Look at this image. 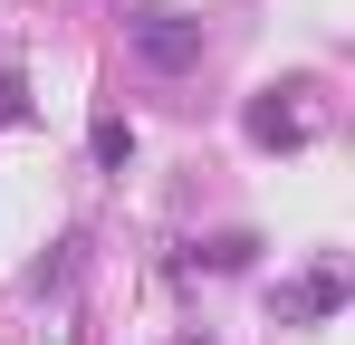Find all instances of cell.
Masks as SVG:
<instances>
[{
	"label": "cell",
	"instance_id": "obj_2",
	"mask_svg": "<svg viewBox=\"0 0 355 345\" xmlns=\"http://www.w3.org/2000/svg\"><path fill=\"white\" fill-rule=\"evenodd\" d=\"M317 125H327L317 106H279V96H259V106H250V134H259V144H307Z\"/></svg>",
	"mask_w": 355,
	"mask_h": 345
},
{
	"label": "cell",
	"instance_id": "obj_1",
	"mask_svg": "<svg viewBox=\"0 0 355 345\" xmlns=\"http://www.w3.org/2000/svg\"><path fill=\"white\" fill-rule=\"evenodd\" d=\"M135 48H144V67H164V77H182V67H202V19H173V10H144V19H135Z\"/></svg>",
	"mask_w": 355,
	"mask_h": 345
}]
</instances>
